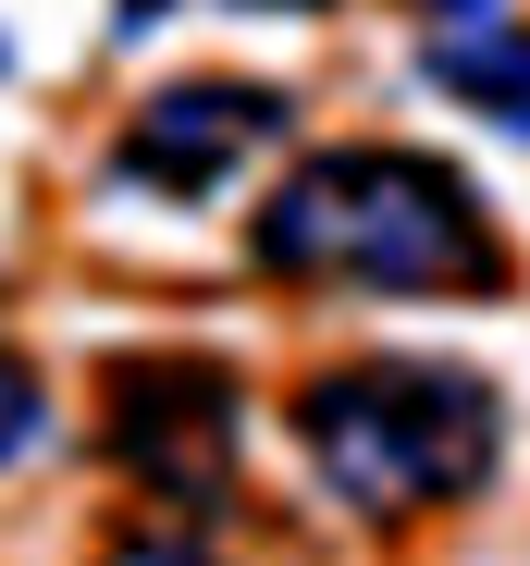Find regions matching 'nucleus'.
Returning <instances> with one entry per match:
<instances>
[{"label":"nucleus","mask_w":530,"mask_h":566,"mask_svg":"<svg viewBox=\"0 0 530 566\" xmlns=\"http://www.w3.org/2000/svg\"><path fill=\"white\" fill-rule=\"evenodd\" d=\"M247 259L333 308H481L506 296V222L457 160L407 136L309 148L247 222Z\"/></svg>","instance_id":"obj_1"},{"label":"nucleus","mask_w":530,"mask_h":566,"mask_svg":"<svg viewBox=\"0 0 530 566\" xmlns=\"http://www.w3.org/2000/svg\"><path fill=\"white\" fill-rule=\"evenodd\" d=\"M297 455L333 517L358 530H419V517H457L493 493L506 468V395L457 357H333L297 382L284 407Z\"/></svg>","instance_id":"obj_2"},{"label":"nucleus","mask_w":530,"mask_h":566,"mask_svg":"<svg viewBox=\"0 0 530 566\" xmlns=\"http://www.w3.org/2000/svg\"><path fill=\"white\" fill-rule=\"evenodd\" d=\"M100 443L112 468L186 530V517H222L235 481H247V382L198 345H148V357H112L100 369Z\"/></svg>","instance_id":"obj_3"},{"label":"nucleus","mask_w":530,"mask_h":566,"mask_svg":"<svg viewBox=\"0 0 530 566\" xmlns=\"http://www.w3.org/2000/svg\"><path fill=\"white\" fill-rule=\"evenodd\" d=\"M284 136H297V99H284V86H259V74H173V86H148V99L124 112L100 185L136 198V210H210V198H235Z\"/></svg>","instance_id":"obj_4"},{"label":"nucleus","mask_w":530,"mask_h":566,"mask_svg":"<svg viewBox=\"0 0 530 566\" xmlns=\"http://www.w3.org/2000/svg\"><path fill=\"white\" fill-rule=\"evenodd\" d=\"M419 74H432V99H457L469 124H493V136H518V148H530V13L432 25Z\"/></svg>","instance_id":"obj_5"},{"label":"nucleus","mask_w":530,"mask_h":566,"mask_svg":"<svg viewBox=\"0 0 530 566\" xmlns=\"http://www.w3.org/2000/svg\"><path fill=\"white\" fill-rule=\"evenodd\" d=\"M38 443H50V382H38L13 345H0V468H13V455H38Z\"/></svg>","instance_id":"obj_6"},{"label":"nucleus","mask_w":530,"mask_h":566,"mask_svg":"<svg viewBox=\"0 0 530 566\" xmlns=\"http://www.w3.org/2000/svg\"><path fill=\"white\" fill-rule=\"evenodd\" d=\"M100 566H222V554H210V542H186V530L160 517V530H124V542H112Z\"/></svg>","instance_id":"obj_7"},{"label":"nucleus","mask_w":530,"mask_h":566,"mask_svg":"<svg viewBox=\"0 0 530 566\" xmlns=\"http://www.w3.org/2000/svg\"><path fill=\"white\" fill-rule=\"evenodd\" d=\"M160 13H198V0H124V25H160ZM210 13H321V0H210Z\"/></svg>","instance_id":"obj_8"},{"label":"nucleus","mask_w":530,"mask_h":566,"mask_svg":"<svg viewBox=\"0 0 530 566\" xmlns=\"http://www.w3.org/2000/svg\"><path fill=\"white\" fill-rule=\"evenodd\" d=\"M419 25H469V13H506V0H407Z\"/></svg>","instance_id":"obj_9"}]
</instances>
